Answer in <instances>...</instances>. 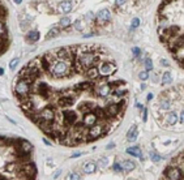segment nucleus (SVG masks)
<instances>
[{"label":"nucleus","mask_w":184,"mask_h":180,"mask_svg":"<svg viewBox=\"0 0 184 180\" xmlns=\"http://www.w3.org/2000/svg\"><path fill=\"white\" fill-rule=\"evenodd\" d=\"M7 33V29H6V25H4V24L0 21V37H3L4 34Z\"/></svg>","instance_id":"obj_40"},{"label":"nucleus","mask_w":184,"mask_h":180,"mask_svg":"<svg viewBox=\"0 0 184 180\" xmlns=\"http://www.w3.org/2000/svg\"><path fill=\"white\" fill-rule=\"evenodd\" d=\"M97 121H98V118H97V115L93 112V111H90V112H86V114L84 115V118H82V124H84L86 128L91 127V125H94V124H97Z\"/></svg>","instance_id":"obj_11"},{"label":"nucleus","mask_w":184,"mask_h":180,"mask_svg":"<svg viewBox=\"0 0 184 180\" xmlns=\"http://www.w3.org/2000/svg\"><path fill=\"white\" fill-rule=\"evenodd\" d=\"M17 150H21V152H24V153L30 154L31 150H33V145L26 140H20L18 141V145H17Z\"/></svg>","instance_id":"obj_13"},{"label":"nucleus","mask_w":184,"mask_h":180,"mask_svg":"<svg viewBox=\"0 0 184 180\" xmlns=\"http://www.w3.org/2000/svg\"><path fill=\"white\" fill-rule=\"evenodd\" d=\"M97 18L101 21H109L110 18H111V12L109 11L107 8H103V9H101V11L97 13Z\"/></svg>","instance_id":"obj_16"},{"label":"nucleus","mask_w":184,"mask_h":180,"mask_svg":"<svg viewBox=\"0 0 184 180\" xmlns=\"http://www.w3.org/2000/svg\"><path fill=\"white\" fill-rule=\"evenodd\" d=\"M140 25V18H133V21H132V26H131V29L132 30H134V29H137Z\"/></svg>","instance_id":"obj_38"},{"label":"nucleus","mask_w":184,"mask_h":180,"mask_svg":"<svg viewBox=\"0 0 184 180\" xmlns=\"http://www.w3.org/2000/svg\"><path fill=\"white\" fill-rule=\"evenodd\" d=\"M136 107H137V108H140V110H142V108H144L142 105H140V103H136Z\"/></svg>","instance_id":"obj_49"},{"label":"nucleus","mask_w":184,"mask_h":180,"mask_svg":"<svg viewBox=\"0 0 184 180\" xmlns=\"http://www.w3.org/2000/svg\"><path fill=\"white\" fill-rule=\"evenodd\" d=\"M138 77H140V80H142V81L148 80V79H149V72H146V71L140 72V73H138Z\"/></svg>","instance_id":"obj_35"},{"label":"nucleus","mask_w":184,"mask_h":180,"mask_svg":"<svg viewBox=\"0 0 184 180\" xmlns=\"http://www.w3.org/2000/svg\"><path fill=\"white\" fill-rule=\"evenodd\" d=\"M63 121H64L65 127H71V125L76 124L77 121V114L73 110H64L63 111Z\"/></svg>","instance_id":"obj_5"},{"label":"nucleus","mask_w":184,"mask_h":180,"mask_svg":"<svg viewBox=\"0 0 184 180\" xmlns=\"http://www.w3.org/2000/svg\"><path fill=\"white\" fill-rule=\"evenodd\" d=\"M137 136H138V129H137V127L136 125H132L131 127V129L128 130V133H127V138H128V141H134L137 138Z\"/></svg>","instance_id":"obj_20"},{"label":"nucleus","mask_w":184,"mask_h":180,"mask_svg":"<svg viewBox=\"0 0 184 180\" xmlns=\"http://www.w3.org/2000/svg\"><path fill=\"white\" fill-rule=\"evenodd\" d=\"M146 98H148V101H150V99H153V94H152V93H149V94H148V97H146Z\"/></svg>","instance_id":"obj_47"},{"label":"nucleus","mask_w":184,"mask_h":180,"mask_svg":"<svg viewBox=\"0 0 184 180\" xmlns=\"http://www.w3.org/2000/svg\"><path fill=\"white\" fill-rule=\"evenodd\" d=\"M122 168L125 172H131V171H133V170L136 168V163H134L133 160H124V162L122 163Z\"/></svg>","instance_id":"obj_19"},{"label":"nucleus","mask_w":184,"mask_h":180,"mask_svg":"<svg viewBox=\"0 0 184 180\" xmlns=\"http://www.w3.org/2000/svg\"><path fill=\"white\" fill-rule=\"evenodd\" d=\"M60 33V28H57V26H54V28H51V30L47 33V35H46V38L47 39H51V38H54V37H56L57 34Z\"/></svg>","instance_id":"obj_25"},{"label":"nucleus","mask_w":184,"mask_h":180,"mask_svg":"<svg viewBox=\"0 0 184 180\" xmlns=\"http://www.w3.org/2000/svg\"><path fill=\"white\" fill-rule=\"evenodd\" d=\"M115 71H116L115 64H112V63H109V61L107 63H103V64L98 68L99 75H102V76H111Z\"/></svg>","instance_id":"obj_9"},{"label":"nucleus","mask_w":184,"mask_h":180,"mask_svg":"<svg viewBox=\"0 0 184 180\" xmlns=\"http://www.w3.org/2000/svg\"><path fill=\"white\" fill-rule=\"evenodd\" d=\"M72 8H73V6H72L69 0H65V2H61L59 4V12L61 13H69L72 11Z\"/></svg>","instance_id":"obj_17"},{"label":"nucleus","mask_w":184,"mask_h":180,"mask_svg":"<svg viewBox=\"0 0 184 180\" xmlns=\"http://www.w3.org/2000/svg\"><path fill=\"white\" fill-rule=\"evenodd\" d=\"M98 163H99V166H101V167H103V168H105V167H107V163H109V159H107V158H105V157H103V158H101V159L98 160Z\"/></svg>","instance_id":"obj_36"},{"label":"nucleus","mask_w":184,"mask_h":180,"mask_svg":"<svg viewBox=\"0 0 184 180\" xmlns=\"http://www.w3.org/2000/svg\"><path fill=\"white\" fill-rule=\"evenodd\" d=\"M127 153L133 155V157H137V158H141L142 159V154H141V149L138 146H131L127 149Z\"/></svg>","instance_id":"obj_23"},{"label":"nucleus","mask_w":184,"mask_h":180,"mask_svg":"<svg viewBox=\"0 0 184 180\" xmlns=\"http://www.w3.org/2000/svg\"><path fill=\"white\" fill-rule=\"evenodd\" d=\"M14 3H16V4H21L22 0H14Z\"/></svg>","instance_id":"obj_53"},{"label":"nucleus","mask_w":184,"mask_h":180,"mask_svg":"<svg viewBox=\"0 0 184 180\" xmlns=\"http://www.w3.org/2000/svg\"><path fill=\"white\" fill-rule=\"evenodd\" d=\"M59 106L61 107H69L73 105V97H68V95H65V97H63V98L59 99Z\"/></svg>","instance_id":"obj_21"},{"label":"nucleus","mask_w":184,"mask_h":180,"mask_svg":"<svg viewBox=\"0 0 184 180\" xmlns=\"http://www.w3.org/2000/svg\"><path fill=\"white\" fill-rule=\"evenodd\" d=\"M95 60H98L97 59V56L94 55L93 52H84L82 53V55L79 57V61L80 64H81V67L82 68H86V69H88V68H90V67H93V64L95 63Z\"/></svg>","instance_id":"obj_3"},{"label":"nucleus","mask_w":184,"mask_h":180,"mask_svg":"<svg viewBox=\"0 0 184 180\" xmlns=\"http://www.w3.org/2000/svg\"><path fill=\"white\" fill-rule=\"evenodd\" d=\"M71 72V67L68 61H56L51 65V75L55 77H64L68 76Z\"/></svg>","instance_id":"obj_1"},{"label":"nucleus","mask_w":184,"mask_h":180,"mask_svg":"<svg viewBox=\"0 0 184 180\" xmlns=\"http://www.w3.org/2000/svg\"><path fill=\"white\" fill-rule=\"evenodd\" d=\"M4 75V68H0V76Z\"/></svg>","instance_id":"obj_52"},{"label":"nucleus","mask_w":184,"mask_h":180,"mask_svg":"<svg viewBox=\"0 0 184 180\" xmlns=\"http://www.w3.org/2000/svg\"><path fill=\"white\" fill-rule=\"evenodd\" d=\"M91 87V84L89 81H82V82H79L76 86H75V91H81V90H88Z\"/></svg>","instance_id":"obj_24"},{"label":"nucleus","mask_w":184,"mask_h":180,"mask_svg":"<svg viewBox=\"0 0 184 180\" xmlns=\"http://www.w3.org/2000/svg\"><path fill=\"white\" fill-rule=\"evenodd\" d=\"M164 175L168 178V180H180L183 179V170L178 167H167Z\"/></svg>","instance_id":"obj_7"},{"label":"nucleus","mask_w":184,"mask_h":180,"mask_svg":"<svg viewBox=\"0 0 184 180\" xmlns=\"http://www.w3.org/2000/svg\"><path fill=\"white\" fill-rule=\"evenodd\" d=\"M180 120V124H183V120H184V115H183V112H180V119H178V121Z\"/></svg>","instance_id":"obj_46"},{"label":"nucleus","mask_w":184,"mask_h":180,"mask_svg":"<svg viewBox=\"0 0 184 180\" xmlns=\"http://www.w3.org/2000/svg\"><path fill=\"white\" fill-rule=\"evenodd\" d=\"M132 52H133V55L137 57V56H140V53H141V50H140L138 47H133L132 48Z\"/></svg>","instance_id":"obj_42"},{"label":"nucleus","mask_w":184,"mask_h":180,"mask_svg":"<svg viewBox=\"0 0 184 180\" xmlns=\"http://www.w3.org/2000/svg\"><path fill=\"white\" fill-rule=\"evenodd\" d=\"M142 120L144 121L148 120V110L146 108H142Z\"/></svg>","instance_id":"obj_44"},{"label":"nucleus","mask_w":184,"mask_h":180,"mask_svg":"<svg viewBox=\"0 0 184 180\" xmlns=\"http://www.w3.org/2000/svg\"><path fill=\"white\" fill-rule=\"evenodd\" d=\"M41 38V34L38 30H30L28 34H26V41L29 43H33V42H37L38 39Z\"/></svg>","instance_id":"obj_18"},{"label":"nucleus","mask_w":184,"mask_h":180,"mask_svg":"<svg viewBox=\"0 0 184 180\" xmlns=\"http://www.w3.org/2000/svg\"><path fill=\"white\" fill-rule=\"evenodd\" d=\"M110 93H111V85H109V84H105L97 89V94H98V97H102V98L107 97Z\"/></svg>","instance_id":"obj_15"},{"label":"nucleus","mask_w":184,"mask_h":180,"mask_svg":"<svg viewBox=\"0 0 184 180\" xmlns=\"http://www.w3.org/2000/svg\"><path fill=\"white\" fill-rule=\"evenodd\" d=\"M75 29H76L77 31H81L82 30V21L81 20H77L75 22Z\"/></svg>","instance_id":"obj_39"},{"label":"nucleus","mask_w":184,"mask_h":180,"mask_svg":"<svg viewBox=\"0 0 184 180\" xmlns=\"http://www.w3.org/2000/svg\"><path fill=\"white\" fill-rule=\"evenodd\" d=\"M150 158H152V160L154 163H157V162H159L162 158H161V155H159L158 153H156V152H150Z\"/></svg>","instance_id":"obj_32"},{"label":"nucleus","mask_w":184,"mask_h":180,"mask_svg":"<svg viewBox=\"0 0 184 180\" xmlns=\"http://www.w3.org/2000/svg\"><path fill=\"white\" fill-rule=\"evenodd\" d=\"M171 80H172V77H171L170 72H164L163 77H162V84L163 85H168V84H171Z\"/></svg>","instance_id":"obj_27"},{"label":"nucleus","mask_w":184,"mask_h":180,"mask_svg":"<svg viewBox=\"0 0 184 180\" xmlns=\"http://www.w3.org/2000/svg\"><path fill=\"white\" fill-rule=\"evenodd\" d=\"M18 63H20V59H13L11 63H9V69H16V67L18 65Z\"/></svg>","instance_id":"obj_34"},{"label":"nucleus","mask_w":184,"mask_h":180,"mask_svg":"<svg viewBox=\"0 0 184 180\" xmlns=\"http://www.w3.org/2000/svg\"><path fill=\"white\" fill-rule=\"evenodd\" d=\"M119 111H120V106L119 105H116V103H111L107 107L105 108V115H107V116H116L119 114Z\"/></svg>","instance_id":"obj_12"},{"label":"nucleus","mask_w":184,"mask_h":180,"mask_svg":"<svg viewBox=\"0 0 184 180\" xmlns=\"http://www.w3.org/2000/svg\"><path fill=\"white\" fill-rule=\"evenodd\" d=\"M145 68H146V72H150L153 69V61H152V59H145Z\"/></svg>","instance_id":"obj_33"},{"label":"nucleus","mask_w":184,"mask_h":180,"mask_svg":"<svg viewBox=\"0 0 184 180\" xmlns=\"http://www.w3.org/2000/svg\"><path fill=\"white\" fill-rule=\"evenodd\" d=\"M68 180H81V176H80V174H71V176L68 178Z\"/></svg>","instance_id":"obj_41"},{"label":"nucleus","mask_w":184,"mask_h":180,"mask_svg":"<svg viewBox=\"0 0 184 180\" xmlns=\"http://www.w3.org/2000/svg\"><path fill=\"white\" fill-rule=\"evenodd\" d=\"M85 75H86V77H88V79H90V80L97 79V77H98V75H99L98 68H97V67H90V68H88Z\"/></svg>","instance_id":"obj_22"},{"label":"nucleus","mask_w":184,"mask_h":180,"mask_svg":"<svg viewBox=\"0 0 184 180\" xmlns=\"http://www.w3.org/2000/svg\"><path fill=\"white\" fill-rule=\"evenodd\" d=\"M14 167H16V164H14V163H8L6 166V170H7V171H13Z\"/></svg>","instance_id":"obj_43"},{"label":"nucleus","mask_w":184,"mask_h":180,"mask_svg":"<svg viewBox=\"0 0 184 180\" xmlns=\"http://www.w3.org/2000/svg\"><path fill=\"white\" fill-rule=\"evenodd\" d=\"M97 168H98V164L93 162V160L84 162V164H82V170H84L85 174H94L97 171Z\"/></svg>","instance_id":"obj_14"},{"label":"nucleus","mask_w":184,"mask_h":180,"mask_svg":"<svg viewBox=\"0 0 184 180\" xmlns=\"http://www.w3.org/2000/svg\"><path fill=\"white\" fill-rule=\"evenodd\" d=\"M55 55H56L57 59H60L61 61H68V60L73 59V55H72L71 50H69V48H65V47L59 48V50L55 52Z\"/></svg>","instance_id":"obj_8"},{"label":"nucleus","mask_w":184,"mask_h":180,"mask_svg":"<svg viewBox=\"0 0 184 180\" xmlns=\"http://www.w3.org/2000/svg\"><path fill=\"white\" fill-rule=\"evenodd\" d=\"M170 106H171V102H170V99H162L161 102H159V107H161L162 110H168L170 108Z\"/></svg>","instance_id":"obj_28"},{"label":"nucleus","mask_w":184,"mask_h":180,"mask_svg":"<svg viewBox=\"0 0 184 180\" xmlns=\"http://www.w3.org/2000/svg\"><path fill=\"white\" fill-rule=\"evenodd\" d=\"M43 142H45L46 145H48V146H51V142H48V141H47V140H45V138H43Z\"/></svg>","instance_id":"obj_50"},{"label":"nucleus","mask_w":184,"mask_h":180,"mask_svg":"<svg viewBox=\"0 0 184 180\" xmlns=\"http://www.w3.org/2000/svg\"><path fill=\"white\" fill-rule=\"evenodd\" d=\"M35 93L39 94L42 98L48 99L51 97L52 91H51L50 87H48V85L45 84V82H37V85H35Z\"/></svg>","instance_id":"obj_6"},{"label":"nucleus","mask_w":184,"mask_h":180,"mask_svg":"<svg viewBox=\"0 0 184 180\" xmlns=\"http://www.w3.org/2000/svg\"><path fill=\"white\" fill-rule=\"evenodd\" d=\"M30 87H31L30 84H28L25 80H20V81H17L16 86H14V93L17 94L18 98L24 101L28 98L29 93H30Z\"/></svg>","instance_id":"obj_2"},{"label":"nucleus","mask_w":184,"mask_h":180,"mask_svg":"<svg viewBox=\"0 0 184 180\" xmlns=\"http://www.w3.org/2000/svg\"><path fill=\"white\" fill-rule=\"evenodd\" d=\"M59 25L63 26V28H68L71 25V18L69 17H63L60 20V22H59Z\"/></svg>","instance_id":"obj_30"},{"label":"nucleus","mask_w":184,"mask_h":180,"mask_svg":"<svg viewBox=\"0 0 184 180\" xmlns=\"http://www.w3.org/2000/svg\"><path fill=\"white\" fill-rule=\"evenodd\" d=\"M80 155H81V153H76V154L72 155V158H77V157H80Z\"/></svg>","instance_id":"obj_48"},{"label":"nucleus","mask_w":184,"mask_h":180,"mask_svg":"<svg viewBox=\"0 0 184 180\" xmlns=\"http://www.w3.org/2000/svg\"><path fill=\"white\" fill-rule=\"evenodd\" d=\"M166 121H167V124H168V125H174V124H176V123H178V116H176V114H175V112H171L170 115L167 116Z\"/></svg>","instance_id":"obj_26"},{"label":"nucleus","mask_w":184,"mask_h":180,"mask_svg":"<svg viewBox=\"0 0 184 180\" xmlns=\"http://www.w3.org/2000/svg\"><path fill=\"white\" fill-rule=\"evenodd\" d=\"M38 116L45 120V121H52L55 119V111L51 108V107H47V108H43L42 111H39V112H37Z\"/></svg>","instance_id":"obj_10"},{"label":"nucleus","mask_w":184,"mask_h":180,"mask_svg":"<svg viewBox=\"0 0 184 180\" xmlns=\"http://www.w3.org/2000/svg\"><path fill=\"white\" fill-rule=\"evenodd\" d=\"M125 2H127V0H115V6L116 7H120V6H123Z\"/></svg>","instance_id":"obj_45"},{"label":"nucleus","mask_w":184,"mask_h":180,"mask_svg":"<svg viewBox=\"0 0 184 180\" xmlns=\"http://www.w3.org/2000/svg\"><path fill=\"white\" fill-rule=\"evenodd\" d=\"M93 105L91 103H84V105H81L80 106V110L81 111H84V112L86 114V112H90V111H93Z\"/></svg>","instance_id":"obj_29"},{"label":"nucleus","mask_w":184,"mask_h":180,"mask_svg":"<svg viewBox=\"0 0 184 180\" xmlns=\"http://www.w3.org/2000/svg\"><path fill=\"white\" fill-rule=\"evenodd\" d=\"M114 148V144H111V145H109V146H107V149H112Z\"/></svg>","instance_id":"obj_55"},{"label":"nucleus","mask_w":184,"mask_h":180,"mask_svg":"<svg viewBox=\"0 0 184 180\" xmlns=\"http://www.w3.org/2000/svg\"><path fill=\"white\" fill-rule=\"evenodd\" d=\"M162 64H163V65H168V63H167L166 60H162Z\"/></svg>","instance_id":"obj_54"},{"label":"nucleus","mask_w":184,"mask_h":180,"mask_svg":"<svg viewBox=\"0 0 184 180\" xmlns=\"http://www.w3.org/2000/svg\"><path fill=\"white\" fill-rule=\"evenodd\" d=\"M127 93H128L127 89H120V87H118V89L114 90V94H115L116 97H124Z\"/></svg>","instance_id":"obj_31"},{"label":"nucleus","mask_w":184,"mask_h":180,"mask_svg":"<svg viewBox=\"0 0 184 180\" xmlns=\"http://www.w3.org/2000/svg\"><path fill=\"white\" fill-rule=\"evenodd\" d=\"M59 175H60V171H56V174H54V178L56 179L57 176H59Z\"/></svg>","instance_id":"obj_51"},{"label":"nucleus","mask_w":184,"mask_h":180,"mask_svg":"<svg viewBox=\"0 0 184 180\" xmlns=\"http://www.w3.org/2000/svg\"><path fill=\"white\" fill-rule=\"evenodd\" d=\"M106 133V130L103 129V125L102 124H94L89 127V130H88V138L89 140H95L101 137L102 134Z\"/></svg>","instance_id":"obj_4"},{"label":"nucleus","mask_w":184,"mask_h":180,"mask_svg":"<svg viewBox=\"0 0 184 180\" xmlns=\"http://www.w3.org/2000/svg\"><path fill=\"white\" fill-rule=\"evenodd\" d=\"M114 171H115V172H123V168H122V163H119V162H115V163H114Z\"/></svg>","instance_id":"obj_37"}]
</instances>
